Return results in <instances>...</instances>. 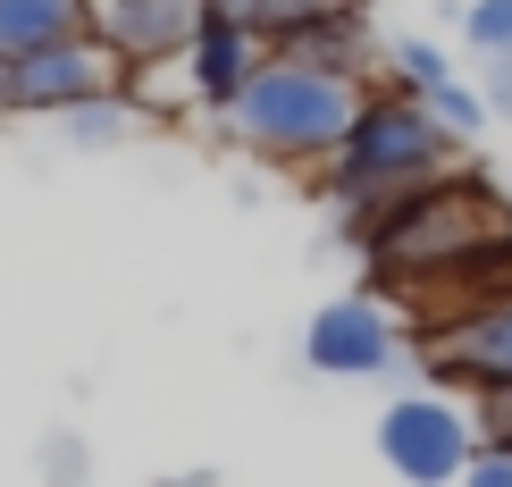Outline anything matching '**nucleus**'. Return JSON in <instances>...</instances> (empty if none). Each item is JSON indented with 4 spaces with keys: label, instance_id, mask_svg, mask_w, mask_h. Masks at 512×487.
I'll return each instance as SVG.
<instances>
[{
    "label": "nucleus",
    "instance_id": "f257e3e1",
    "mask_svg": "<svg viewBox=\"0 0 512 487\" xmlns=\"http://www.w3.org/2000/svg\"><path fill=\"white\" fill-rule=\"evenodd\" d=\"M462 152H471V143L445 135L420 93L378 84V93H361L345 143H336V160H328V194L345 210H378V202L420 194V185H437V177H462Z\"/></svg>",
    "mask_w": 512,
    "mask_h": 487
},
{
    "label": "nucleus",
    "instance_id": "f03ea898",
    "mask_svg": "<svg viewBox=\"0 0 512 487\" xmlns=\"http://www.w3.org/2000/svg\"><path fill=\"white\" fill-rule=\"evenodd\" d=\"M361 110V76H336V68H311V59H261V76L236 93L227 110V135L244 152H261L269 168H328L345 126Z\"/></svg>",
    "mask_w": 512,
    "mask_h": 487
},
{
    "label": "nucleus",
    "instance_id": "7ed1b4c3",
    "mask_svg": "<svg viewBox=\"0 0 512 487\" xmlns=\"http://www.w3.org/2000/svg\"><path fill=\"white\" fill-rule=\"evenodd\" d=\"M471 454H479L471 404H454V395H437V387H412V395H395V404L378 412V462H387L403 487H454L471 471Z\"/></svg>",
    "mask_w": 512,
    "mask_h": 487
},
{
    "label": "nucleus",
    "instance_id": "20e7f679",
    "mask_svg": "<svg viewBox=\"0 0 512 487\" xmlns=\"http://www.w3.org/2000/svg\"><path fill=\"white\" fill-rule=\"evenodd\" d=\"M118 84H126V68L93 34H76V42H51V51L0 59V118H59L93 93H118Z\"/></svg>",
    "mask_w": 512,
    "mask_h": 487
},
{
    "label": "nucleus",
    "instance_id": "39448f33",
    "mask_svg": "<svg viewBox=\"0 0 512 487\" xmlns=\"http://www.w3.org/2000/svg\"><path fill=\"white\" fill-rule=\"evenodd\" d=\"M303 362L319 378H395L403 370V336H395V320H387L378 294H336V303L311 311Z\"/></svg>",
    "mask_w": 512,
    "mask_h": 487
},
{
    "label": "nucleus",
    "instance_id": "423d86ee",
    "mask_svg": "<svg viewBox=\"0 0 512 487\" xmlns=\"http://www.w3.org/2000/svg\"><path fill=\"white\" fill-rule=\"evenodd\" d=\"M202 17H210L202 0H93V42L126 76H143V68H168V59L194 51Z\"/></svg>",
    "mask_w": 512,
    "mask_h": 487
},
{
    "label": "nucleus",
    "instance_id": "0eeeda50",
    "mask_svg": "<svg viewBox=\"0 0 512 487\" xmlns=\"http://www.w3.org/2000/svg\"><path fill=\"white\" fill-rule=\"evenodd\" d=\"M429 370H437V378H462L471 395H479V387H512V294L437 320V328H429Z\"/></svg>",
    "mask_w": 512,
    "mask_h": 487
},
{
    "label": "nucleus",
    "instance_id": "6e6552de",
    "mask_svg": "<svg viewBox=\"0 0 512 487\" xmlns=\"http://www.w3.org/2000/svg\"><path fill=\"white\" fill-rule=\"evenodd\" d=\"M261 59H269V42H261V34L210 9V17H202V34H194V51H185V84H194L202 110H219V118H227V110H236V93L261 76Z\"/></svg>",
    "mask_w": 512,
    "mask_h": 487
},
{
    "label": "nucleus",
    "instance_id": "1a4fd4ad",
    "mask_svg": "<svg viewBox=\"0 0 512 487\" xmlns=\"http://www.w3.org/2000/svg\"><path fill=\"white\" fill-rule=\"evenodd\" d=\"M93 34V0H0V59Z\"/></svg>",
    "mask_w": 512,
    "mask_h": 487
},
{
    "label": "nucleus",
    "instance_id": "9d476101",
    "mask_svg": "<svg viewBox=\"0 0 512 487\" xmlns=\"http://www.w3.org/2000/svg\"><path fill=\"white\" fill-rule=\"evenodd\" d=\"M269 51L277 59H311V68H336V76H361V59H370V17H311V26H286Z\"/></svg>",
    "mask_w": 512,
    "mask_h": 487
},
{
    "label": "nucleus",
    "instance_id": "9b49d317",
    "mask_svg": "<svg viewBox=\"0 0 512 487\" xmlns=\"http://www.w3.org/2000/svg\"><path fill=\"white\" fill-rule=\"evenodd\" d=\"M143 126V101L126 93H93V101H76V110H59V135H68V152H118L126 135Z\"/></svg>",
    "mask_w": 512,
    "mask_h": 487
},
{
    "label": "nucleus",
    "instance_id": "f8f14e48",
    "mask_svg": "<svg viewBox=\"0 0 512 487\" xmlns=\"http://www.w3.org/2000/svg\"><path fill=\"white\" fill-rule=\"evenodd\" d=\"M387 76L403 84V93H437V84H454V59H445L429 34H395L387 42Z\"/></svg>",
    "mask_w": 512,
    "mask_h": 487
},
{
    "label": "nucleus",
    "instance_id": "ddd939ff",
    "mask_svg": "<svg viewBox=\"0 0 512 487\" xmlns=\"http://www.w3.org/2000/svg\"><path fill=\"white\" fill-rule=\"evenodd\" d=\"M420 101H429V118L445 126V135H454V143H471L479 135V126H487V93H479V84H437V93H420Z\"/></svg>",
    "mask_w": 512,
    "mask_h": 487
},
{
    "label": "nucleus",
    "instance_id": "4468645a",
    "mask_svg": "<svg viewBox=\"0 0 512 487\" xmlns=\"http://www.w3.org/2000/svg\"><path fill=\"white\" fill-rule=\"evenodd\" d=\"M462 42H471L479 59L512 51V0H462Z\"/></svg>",
    "mask_w": 512,
    "mask_h": 487
},
{
    "label": "nucleus",
    "instance_id": "2eb2a0df",
    "mask_svg": "<svg viewBox=\"0 0 512 487\" xmlns=\"http://www.w3.org/2000/svg\"><path fill=\"white\" fill-rule=\"evenodd\" d=\"M471 420H479V446H512V387H479Z\"/></svg>",
    "mask_w": 512,
    "mask_h": 487
},
{
    "label": "nucleus",
    "instance_id": "dca6fc26",
    "mask_svg": "<svg viewBox=\"0 0 512 487\" xmlns=\"http://www.w3.org/2000/svg\"><path fill=\"white\" fill-rule=\"evenodd\" d=\"M361 9H370V0H277V34H286V26H311V17H361ZM269 34V42H277Z\"/></svg>",
    "mask_w": 512,
    "mask_h": 487
},
{
    "label": "nucleus",
    "instance_id": "f3484780",
    "mask_svg": "<svg viewBox=\"0 0 512 487\" xmlns=\"http://www.w3.org/2000/svg\"><path fill=\"white\" fill-rule=\"evenodd\" d=\"M479 93H487V118L512 126V51H496V59L479 68Z\"/></svg>",
    "mask_w": 512,
    "mask_h": 487
},
{
    "label": "nucleus",
    "instance_id": "a211bd4d",
    "mask_svg": "<svg viewBox=\"0 0 512 487\" xmlns=\"http://www.w3.org/2000/svg\"><path fill=\"white\" fill-rule=\"evenodd\" d=\"M454 487H512V446H479L471 471H462Z\"/></svg>",
    "mask_w": 512,
    "mask_h": 487
},
{
    "label": "nucleus",
    "instance_id": "6ab92c4d",
    "mask_svg": "<svg viewBox=\"0 0 512 487\" xmlns=\"http://www.w3.org/2000/svg\"><path fill=\"white\" fill-rule=\"evenodd\" d=\"M160 487H219V479H210V471H185V479H160Z\"/></svg>",
    "mask_w": 512,
    "mask_h": 487
},
{
    "label": "nucleus",
    "instance_id": "aec40b11",
    "mask_svg": "<svg viewBox=\"0 0 512 487\" xmlns=\"http://www.w3.org/2000/svg\"><path fill=\"white\" fill-rule=\"evenodd\" d=\"M202 9H219V0H202Z\"/></svg>",
    "mask_w": 512,
    "mask_h": 487
}]
</instances>
